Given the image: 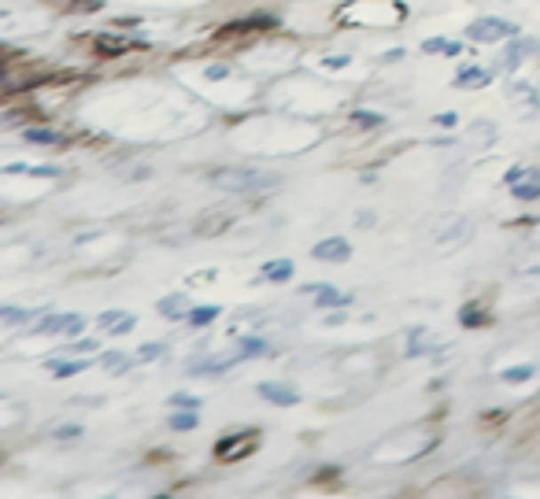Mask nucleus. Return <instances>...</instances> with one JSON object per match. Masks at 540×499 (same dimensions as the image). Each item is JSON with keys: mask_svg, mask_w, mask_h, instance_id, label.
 <instances>
[{"mask_svg": "<svg viewBox=\"0 0 540 499\" xmlns=\"http://www.w3.org/2000/svg\"><path fill=\"white\" fill-rule=\"evenodd\" d=\"M211 181L226 193H263V189H274L278 186V174H263L252 167H230V170H215Z\"/></svg>", "mask_w": 540, "mask_h": 499, "instance_id": "1", "label": "nucleus"}, {"mask_svg": "<svg viewBox=\"0 0 540 499\" xmlns=\"http://www.w3.org/2000/svg\"><path fill=\"white\" fill-rule=\"evenodd\" d=\"M466 37L478 41V44H492V41H504V37H519V27L514 22H504V19H478L466 27Z\"/></svg>", "mask_w": 540, "mask_h": 499, "instance_id": "2", "label": "nucleus"}, {"mask_svg": "<svg viewBox=\"0 0 540 499\" xmlns=\"http://www.w3.org/2000/svg\"><path fill=\"white\" fill-rule=\"evenodd\" d=\"M311 256L319 259V263H348L352 259V244L345 237H326L311 248Z\"/></svg>", "mask_w": 540, "mask_h": 499, "instance_id": "3", "label": "nucleus"}, {"mask_svg": "<svg viewBox=\"0 0 540 499\" xmlns=\"http://www.w3.org/2000/svg\"><path fill=\"white\" fill-rule=\"evenodd\" d=\"M256 392H259L263 400H270V403H278V407H292V403L300 400L297 389H289V384H278V381H259Z\"/></svg>", "mask_w": 540, "mask_h": 499, "instance_id": "4", "label": "nucleus"}, {"mask_svg": "<svg viewBox=\"0 0 540 499\" xmlns=\"http://www.w3.org/2000/svg\"><path fill=\"white\" fill-rule=\"evenodd\" d=\"M97 326H100L104 333H115V337H123V333H130L133 326H138V319H133L130 311H104Z\"/></svg>", "mask_w": 540, "mask_h": 499, "instance_id": "5", "label": "nucleus"}, {"mask_svg": "<svg viewBox=\"0 0 540 499\" xmlns=\"http://www.w3.org/2000/svg\"><path fill=\"white\" fill-rule=\"evenodd\" d=\"M466 234H470V218L456 215V218L448 222L444 230L437 234V244H444V248H456V244H463V241H466Z\"/></svg>", "mask_w": 540, "mask_h": 499, "instance_id": "6", "label": "nucleus"}, {"mask_svg": "<svg viewBox=\"0 0 540 499\" xmlns=\"http://www.w3.org/2000/svg\"><path fill=\"white\" fill-rule=\"evenodd\" d=\"M529 52H536V41H529V37H522V41H514L511 49L504 52V71H514V67H519Z\"/></svg>", "mask_w": 540, "mask_h": 499, "instance_id": "7", "label": "nucleus"}, {"mask_svg": "<svg viewBox=\"0 0 540 499\" xmlns=\"http://www.w3.org/2000/svg\"><path fill=\"white\" fill-rule=\"evenodd\" d=\"M75 314H44V319L30 329L34 337H44V333H67V326H71Z\"/></svg>", "mask_w": 540, "mask_h": 499, "instance_id": "8", "label": "nucleus"}, {"mask_svg": "<svg viewBox=\"0 0 540 499\" xmlns=\"http://www.w3.org/2000/svg\"><path fill=\"white\" fill-rule=\"evenodd\" d=\"M189 297L186 292H174V297H163L160 300V314H167V319H182V314H189Z\"/></svg>", "mask_w": 540, "mask_h": 499, "instance_id": "9", "label": "nucleus"}, {"mask_svg": "<svg viewBox=\"0 0 540 499\" xmlns=\"http://www.w3.org/2000/svg\"><path fill=\"white\" fill-rule=\"evenodd\" d=\"M456 85L459 89H481V85H488V71L485 67H466V71H459Z\"/></svg>", "mask_w": 540, "mask_h": 499, "instance_id": "10", "label": "nucleus"}, {"mask_svg": "<svg viewBox=\"0 0 540 499\" xmlns=\"http://www.w3.org/2000/svg\"><path fill=\"white\" fill-rule=\"evenodd\" d=\"M314 300H319V307H348V304H352L348 292L333 289V285H322V289H319V297H314Z\"/></svg>", "mask_w": 540, "mask_h": 499, "instance_id": "11", "label": "nucleus"}, {"mask_svg": "<svg viewBox=\"0 0 540 499\" xmlns=\"http://www.w3.org/2000/svg\"><path fill=\"white\" fill-rule=\"evenodd\" d=\"M218 314H222L218 307H193V311L186 314V322H189L193 329H208V326L218 319Z\"/></svg>", "mask_w": 540, "mask_h": 499, "instance_id": "12", "label": "nucleus"}, {"mask_svg": "<svg viewBox=\"0 0 540 499\" xmlns=\"http://www.w3.org/2000/svg\"><path fill=\"white\" fill-rule=\"evenodd\" d=\"M259 274H263L266 281H289V278H292V263H289V259L263 263V270H259Z\"/></svg>", "mask_w": 540, "mask_h": 499, "instance_id": "13", "label": "nucleus"}, {"mask_svg": "<svg viewBox=\"0 0 540 499\" xmlns=\"http://www.w3.org/2000/svg\"><path fill=\"white\" fill-rule=\"evenodd\" d=\"M459 49H463V44L452 41V37H430L422 44V52H444V56H459Z\"/></svg>", "mask_w": 540, "mask_h": 499, "instance_id": "14", "label": "nucleus"}, {"mask_svg": "<svg viewBox=\"0 0 540 499\" xmlns=\"http://www.w3.org/2000/svg\"><path fill=\"white\" fill-rule=\"evenodd\" d=\"M133 362H138V355H123V352H107V355H104V367H107L111 374H126Z\"/></svg>", "mask_w": 540, "mask_h": 499, "instance_id": "15", "label": "nucleus"}, {"mask_svg": "<svg viewBox=\"0 0 540 499\" xmlns=\"http://www.w3.org/2000/svg\"><path fill=\"white\" fill-rule=\"evenodd\" d=\"M49 367H52L56 377H75V374H82V370L89 367V362H85V359H63V362L56 359V362H49Z\"/></svg>", "mask_w": 540, "mask_h": 499, "instance_id": "16", "label": "nucleus"}, {"mask_svg": "<svg viewBox=\"0 0 540 499\" xmlns=\"http://www.w3.org/2000/svg\"><path fill=\"white\" fill-rule=\"evenodd\" d=\"M270 345L259 337H241V359H256V355H266Z\"/></svg>", "mask_w": 540, "mask_h": 499, "instance_id": "17", "label": "nucleus"}, {"mask_svg": "<svg viewBox=\"0 0 540 499\" xmlns=\"http://www.w3.org/2000/svg\"><path fill=\"white\" fill-rule=\"evenodd\" d=\"M171 429H178V433H189V429H196V411H193V407H182L178 415H171Z\"/></svg>", "mask_w": 540, "mask_h": 499, "instance_id": "18", "label": "nucleus"}, {"mask_svg": "<svg viewBox=\"0 0 540 499\" xmlns=\"http://www.w3.org/2000/svg\"><path fill=\"white\" fill-rule=\"evenodd\" d=\"M27 141L30 145H44V148H49V145H63V138H60L56 130H27Z\"/></svg>", "mask_w": 540, "mask_h": 499, "instance_id": "19", "label": "nucleus"}, {"mask_svg": "<svg viewBox=\"0 0 540 499\" xmlns=\"http://www.w3.org/2000/svg\"><path fill=\"white\" fill-rule=\"evenodd\" d=\"M511 193L519 196V200H536L540 196V178L533 174L529 181H519V186H511Z\"/></svg>", "mask_w": 540, "mask_h": 499, "instance_id": "20", "label": "nucleus"}, {"mask_svg": "<svg viewBox=\"0 0 540 499\" xmlns=\"http://www.w3.org/2000/svg\"><path fill=\"white\" fill-rule=\"evenodd\" d=\"M0 319H4L8 326H19V322L34 319V311H19V307H0Z\"/></svg>", "mask_w": 540, "mask_h": 499, "instance_id": "21", "label": "nucleus"}, {"mask_svg": "<svg viewBox=\"0 0 540 499\" xmlns=\"http://www.w3.org/2000/svg\"><path fill=\"white\" fill-rule=\"evenodd\" d=\"M352 123H359V126H385V115H377V111H352Z\"/></svg>", "mask_w": 540, "mask_h": 499, "instance_id": "22", "label": "nucleus"}, {"mask_svg": "<svg viewBox=\"0 0 540 499\" xmlns=\"http://www.w3.org/2000/svg\"><path fill=\"white\" fill-rule=\"evenodd\" d=\"M533 377V367H511L500 374V381H511V384H519V381H529Z\"/></svg>", "mask_w": 540, "mask_h": 499, "instance_id": "23", "label": "nucleus"}, {"mask_svg": "<svg viewBox=\"0 0 540 499\" xmlns=\"http://www.w3.org/2000/svg\"><path fill=\"white\" fill-rule=\"evenodd\" d=\"M163 352H167V348H163V345H155V340H152V345H141V348H138V362H152V359H160Z\"/></svg>", "mask_w": 540, "mask_h": 499, "instance_id": "24", "label": "nucleus"}, {"mask_svg": "<svg viewBox=\"0 0 540 499\" xmlns=\"http://www.w3.org/2000/svg\"><path fill=\"white\" fill-rule=\"evenodd\" d=\"M126 41L123 37H97V52H123Z\"/></svg>", "mask_w": 540, "mask_h": 499, "instance_id": "25", "label": "nucleus"}, {"mask_svg": "<svg viewBox=\"0 0 540 499\" xmlns=\"http://www.w3.org/2000/svg\"><path fill=\"white\" fill-rule=\"evenodd\" d=\"M100 345H97V340L93 337H89V340H75V345H67L63 352H71V355H85V352H97Z\"/></svg>", "mask_w": 540, "mask_h": 499, "instance_id": "26", "label": "nucleus"}, {"mask_svg": "<svg viewBox=\"0 0 540 499\" xmlns=\"http://www.w3.org/2000/svg\"><path fill=\"white\" fill-rule=\"evenodd\" d=\"M459 319H463L466 329H470V326H485V322H481V307H463Z\"/></svg>", "mask_w": 540, "mask_h": 499, "instance_id": "27", "label": "nucleus"}, {"mask_svg": "<svg viewBox=\"0 0 540 499\" xmlns=\"http://www.w3.org/2000/svg\"><path fill=\"white\" fill-rule=\"evenodd\" d=\"M533 174H536V170H526V167H511V170L504 174V181H507V186H519L522 178H533Z\"/></svg>", "mask_w": 540, "mask_h": 499, "instance_id": "28", "label": "nucleus"}, {"mask_svg": "<svg viewBox=\"0 0 540 499\" xmlns=\"http://www.w3.org/2000/svg\"><path fill=\"white\" fill-rule=\"evenodd\" d=\"M171 407H193V411H196L200 400H196V396H189V392H174V396H171Z\"/></svg>", "mask_w": 540, "mask_h": 499, "instance_id": "29", "label": "nucleus"}, {"mask_svg": "<svg viewBox=\"0 0 540 499\" xmlns=\"http://www.w3.org/2000/svg\"><path fill=\"white\" fill-rule=\"evenodd\" d=\"M75 437H82V425H60L56 429V440H75Z\"/></svg>", "mask_w": 540, "mask_h": 499, "instance_id": "30", "label": "nucleus"}, {"mask_svg": "<svg viewBox=\"0 0 540 499\" xmlns=\"http://www.w3.org/2000/svg\"><path fill=\"white\" fill-rule=\"evenodd\" d=\"M85 329V319H82V314H75V319H71V326H67V337H78Z\"/></svg>", "mask_w": 540, "mask_h": 499, "instance_id": "31", "label": "nucleus"}, {"mask_svg": "<svg viewBox=\"0 0 540 499\" xmlns=\"http://www.w3.org/2000/svg\"><path fill=\"white\" fill-rule=\"evenodd\" d=\"M226 71H230L226 63H211V67H208V78H226Z\"/></svg>", "mask_w": 540, "mask_h": 499, "instance_id": "32", "label": "nucleus"}, {"mask_svg": "<svg viewBox=\"0 0 540 499\" xmlns=\"http://www.w3.org/2000/svg\"><path fill=\"white\" fill-rule=\"evenodd\" d=\"M433 123L437 126H456V115H452V111H441V115H433Z\"/></svg>", "mask_w": 540, "mask_h": 499, "instance_id": "33", "label": "nucleus"}, {"mask_svg": "<svg viewBox=\"0 0 540 499\" xmlns=\"http://www.w3.org/2000/svg\"><path fill=\"white\" fill-rule=\"evenodd\" d=\"M348 63H352L348 56H330V59H326V67H348Z\"/></svg>", "mask_w": 540, "mask_h": 499, "instance_id": "34", "label": "nucleus"}, {"mask_svg": "<svg viewBox=\"0 0 540 499\" xmlns=\"http://www.w3.org/2000/svg\"><path fill=\"white\" fill-rule=\"evenodd\" d=\"M385 59H389V63H396V59H403V49H393V52H385Z\"/></svg>", "mask_w": 540, "mask_h": 499, "instance_id": "35", "label": "nucleus"}]
</instances>
